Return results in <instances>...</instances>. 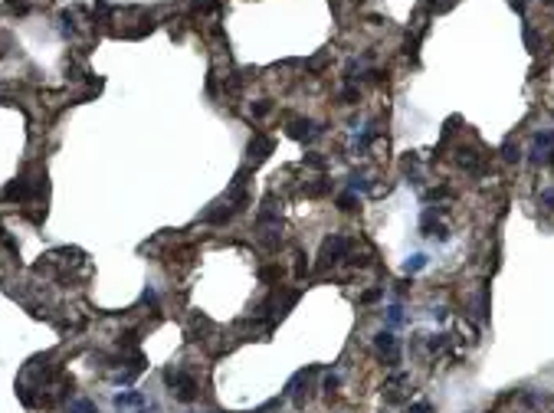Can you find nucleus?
<instances>
[{
    "label": "nucleus",
    "instance_id": "nucleus-1",
    "mask_svg": "<svg viewBox=\"0 0 554 413\" xmlns=\"http://www.w3.org/2000/svg\"><path fill=\"white\" fill-rule=\"evenodd\" d=\"M531 161L535 164H548L554 161V132H545L535 138V148H531Z\"/></svg>",
    "mask_w": 554,
    "mask_h": 413
},
{
    "label": "nucleus",
    "instance_id": "nucleus-2",
    "mask_svg": "<svg viewBox=\"0 0 554 413\" xmlns=\"http://www.w3.org/2000/svg\"><path fill=\"white\" fill-rule=\"evenodd\" d=\"M348 250H351V240H348V236H328L325 246H321V259H325V263H338Z\"/></svg>",
    "mask_w": 554,
    "mask_h": 413
},
{
    "label": "nucleus",
    "instance_id": "nucleus-3",
    "mask_svg": "<svg viewBox=\"0 0 554 413\" xmlns=\"http://www.w3.org/2000/svg\"><path fill=\"white\" fill-rule=\"evenodd\" d=\"M273 151V138H266V135H256L253 138V144H250V154H253V161H263L266 154Z\"/></svg>",
    "mask_w": 554,
    "mask_h": 413
},
{
    "label": "nucleus",
    "instance_id": "nucleus-4",
    "mask_svg": "<svg viewBox=\"0 0 554 413\" xmlns=\"http://www.w3.org/2000/svg\"><path fill=\"white\" fill-rule=\"evenodd\" d=\"M374 344L384 351V354H387V358H394V351H397V341H394V335H391V331H381V335L374 338Z\"/></svg>",
    "mask_w": 554,
    "mask_h": 413
},
{
    "label": "nucleus",
    "instance_id": "nucleus-5",
    "mask_svg": "<svg viewBox=\"0 0 554 413\" xmlns=\"http://www.w3.org/2000/svg\"><path fill=\"white\" fill-rule=\"evenodd\" d=\"M502 157H505V161H522V151H518V144H505V148H502Z\"/></svg>",
    "mask_w": 554,
    "mask_h": 413
},
{
    "label": "nucleus",
    "instance_id": "nucleus-6",
    "mask_svg": "<svg viewBox=\"0 0 554 413\" xmlns=\"http://www.w3.org/2000/svg\"><path fill=\"white\" fill-rule=\"evenodd\" d=\"M446 348H449V335H436L429 341V351H446Z\"/></svg>",
    "mask_w": 554,
    "mask_h": 413
},
{
    "label": "nucleus",
    "instance_id": "nucleus-7",
    "mask_svg": "<svg viewBox=\"0 0 554 413\" xmlns=\"http://www.w3.org/2000/svg\"><path fill=\"white\" fill-rule=\"evenodd\" d=\"M354 203H358V197H354V194H341V197H338V207H341V210H354Z\"/></svg>",
    "mask_w": 554,
    "mask_h": 413
},
{
    "label": "nucleus",
    "instance_id": "nucleus-8",
    "mask_svg": "<svg viewBox=\"0 0 554 413\" xmlns=\"http://www.w3.org/2000/svg\"><path fill=\"white\" fill-rule=\"evenodd\" d=\"M423 266H426V256H414V259H407V273H416Z\"/></svg>",
    "mask_w": 554,
    "mask_h": 413
},
{
    "label": "nucleus",
    "instance_id": "nucleus-9",
    "mask_svg": "<svg viewBox=\"0 0 554 413\" xmlns=\"http://www.w3.org/2000/svg\"><path fill=\"white\" fill-rule=\"evenodd\" d=\"M381 295H384V288H367L364 295H361V302H377Z\"/></svg>",
    "mask_w": 554,
    "mask_h": 413
},
{
    "label": "nucleus",
    "instance_id": "nucleus-10",
    "mask_svg": "<svg viewBox=\"0 0 554 413\" xmlns=\"http://www.w3.org/2000/svg\"><path fill=\"white\" fill-rule=\"evenodd\" d=\"M72 413H95V407L89 404V400H79V404L72 407Z\"/></svg>",
    "mask_w": 554,
    "mask_h": 413
},
{
    "label": "nucleus",
    "instance_id": "nucleus-11",
    "mask_svg": "<svg viewBox=\"0 0 554 413\" xmlns=\"http://www.w3.org/2000/svg\"><path fill=\"white\" fill-rule=\"evenodd\" d=\"M305 164H308V167H325V157H318V154H305Z\"/></svg>",
    "mask_w": 554,
    "mask_h": 413
},
{
    "label": "nucleus",
    "instance_id": "nucleus-12",
    "mask_svg": "<svg viewBox=\"0 0 554 413\" xmlns=\"http://www.w3.org/2000/svg\"><path fill=\"white\" fill-rule=\"evenodd\" d=\"M367 187H371V184H367L364 177H358V174L351 177V190H367Z\"/></svg>",
    "mask_w": 554,
    "mask_h": 413
},
{
    "label": "nucleus",
    "instance_id": "nucleus-13",
    "mask_svg": "<svg viewBox=\"0 0 554 413\" xmlns=\"http://www.w3.org/2000/svg\"><path fill=\"white\" fill-rule=\"evenodd\" d=\"M387 318H391V325H397L400 321V305H391V308H387Z\"/></svg>",
    "mask_w": 554,
    "mask_h": 413
},
{
    "label": "nucleus",
    "instance_id": "nucleus-14",
    "mask_svg": "<svg viewBox=\"0 0 554 413\" xmlns=\"http://www.w3.org/2000/svg\"><path fill=\"white\" fill-rule=\"evenodd\" d=\"M407 413H433V410H429V404H423V400H420V404H414Z\"/></svg>",
    "mask_w": 554,
    "mask_h": 413
},
{
    "label": "nucleus",
    "instance_id": "nucleus-15",
    "mask_svg": "<svg viewBox=\"0 0 554 413\" xmlns=\"http://www.w3.org/2000/svg\"><path fill=\"white\" fill-rule=\"evenodd\" d=\"M541 203H545V207H551V210H554V190H545V194H541Z\"/></svg>",
    "mask_w": 554,
    "mask_h": 413
},
{
    "label": "nucleus",
    "instance_id": "nucleus-16",
    "mask_svg": "<svg viewBox=\"0 0 554 413\" xmlns=\"http://www.w3.org/2000/svg\"><path fill=\"white\" fill-rule=\"evenodd\" d=\"M338 387V377H325V390H335Z\"/></svg>",
    "mask_w": 554,
    "mask_h": 413
}]
</instances>
